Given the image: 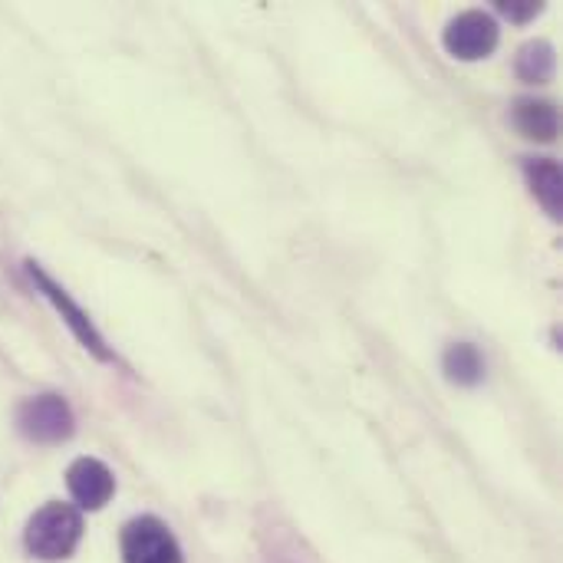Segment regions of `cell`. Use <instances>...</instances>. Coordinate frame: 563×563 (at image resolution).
I'll return each instance as SVG.
<instances>
[{"mask_svg":"<svg viewBox=\"0 0 563 563\" xmlns=\"http://www.w3.org/2000/svg\"><path fill=\"white\" fill-rule=\"evenodd\" d=\"M79 541H82V515H79V508L63 505V501L43 505V508L30 518L26 534H23L26 551H30L36 561L46 563L73 558V551L79 548Z\"/></svg>","mask_w":563,"mask_h":563,"instance_id":"cell-1","label":"cell"},{"mask_svg":"<svg viewBox=\"0 0 563 563\" xmlns=\"http://www.w3.org/2000/svg\"><path fill=\"white\" fill-rule=\"evenodd\" d=\"M73 409L66 406L63 396H36V399H26L16 412V429L23 439L36 442V445H56V442H66L73 435Z\"/></svg>","mask_w":563,"mask_h":563,"instance_id":"cell-2","label":"cell"},{"mask_svg":"<svg viewBox=\"0 0 563 563\" xmlns=\"http://www.w3.org/2000/svg\"><path fill=\"white\" fill-rule=\"evenodd\" d=\"M122 563H181V548L158 518L142 515L122 528Z\"/></svg>","mask_w":563,"mask_h":563,"instance_id":"cell-3","label":"cell"},{"mask_svg":"<svg viewBox=\"0 0 563 563\" xmlns=\"http://www.w3.org/2000/svg\"><path fill=\"white\" fill-rule=\"evenodd\" d=\"M495 46H498V23L485 10H465L445 26V49L455 59L475 63L492 56Z\"/></svg>","mask_w":563,"mask_h":563,"instance_id":"cell-4","label":"cell"},{"mask_svg":"<svg viewBox=\"0 0 563 563\" xmlns=\"http://www.w3.org/2000/svg\"><path fill=\"white\" fill-rule=\"evenodd\" d=\"M26 271H30V277L36 280V287L43 290V297L59 310V317L66 320V327L73 330V336L96 356V360H109L112 353L106 350V343H102V336L96 333V327H92V320L86 317V310H79L73 300H69V294L56 284V280H49L46 277V271L40 267V264H33V261H26Z\"/></svg>","mask_w":563,"mask_h":563,"instance_id":"cell-5","label":"cell"},{"mask_svg":"<svg viewBox=\"0 0 563 563\" xmlns=\"http://www.w3.org/2000/svg\"><path fill=\"white\" fill-rule=\"evenodd\" d=\"M66 488L82 511H99L115 495V478L99 459H76L66 472Z\"/></svg>","mask_w":563,"mask_h":563,"instance_id":"cell-6","label":"cell"},{"mask_svg":"<svg viewBox=\"0 0 563 563\" xmlns=\"http://www.w3.org/2000/svg\"><path fill=\"white\" fill-rule=\"evenodd\" d=\"M511 119H515V129L525 139H534V142H554L558 129H561L558 106L548 102V99H518Z\"/></svg>","mask_w":563,"mask_h":563,"instance_id":"cell-7","label":"cell"},{"mask_svg":"<svg viewBox=\"0 0 563 563\" xmlns=\"http://www.w3.org/2000/svg\"><path fill=\"white\" fill-rule=\"evenodd\" d=\"M525 175H528V185L534 191V198L544 205V211L551 218H561L563 214V175L561 165L554 158H528L525 162Z\"/></svg>","mask_w":563,"mask_h":563,"instance_id":"cell-8","label":"cell"},{"mask_svg":"<svg viewBox=\"0 0 563 563\" xmlns=\"http://www.w3.org/2000/svg\"><path fill=\"white\" fill-rule=\"evenodd\" d=\"M442 366H445V376L452 383H459V386H475L485 376V360H482V353L472 343L449 346L445 356H442Z\"/></svg>","mask_w":563,"mask_h":563,"instance_id":"cell-9","label":"cell"},{"mask_svg":"<svg viewBox=\"0 0 563 563\" xmlns=\"http://www.w3.org/2000/svg\"><path fill=\"white\" fill-rule=\"evenodd\" d=\"M518 76L525 82H551L554 76V66H558V56H554V46L548 40H534V43H525L518 49Z\"/></svg>","mask_w":563,"mask_h":563,"instance_id":"cell-10","label":"cell"},{"mask_svg":"<svg viewBox=\"0 0 563 563\" xmlns=\"http://www.w3.org/2000/svg\"><path fill=\"white\" fill-rule=\"evenodd\" d=\"M498 10H501L508 20H518V23H525V20L538 16V13L544 10V3H531V0H508V3H498Z\"/></svg>","mask_w":563,"mask_h":563,"instance_id":"cell-11","label":"cell"}]
</instances>
